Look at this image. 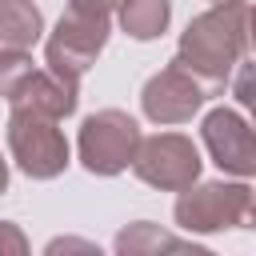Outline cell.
I'll list each match as a JSON object with an SVG mask.
<instances>
[{
  "mask_svg": "<svg viewBox=\"0 0 256 256\" xmlns=\"http://www.w3.org/2000/svg\"><path fill=\"white\" fill-rule=\"evenodd\" d=\"M0 24H4V28H20V40L36 36V12L24 8L20 0H4V4H0Z\"/></svg>",
  "mask_w": 256,
  "mask_h": 256,
  "instance_id": "6da1fadb",
  "label": "cell"
}]
</instances>
